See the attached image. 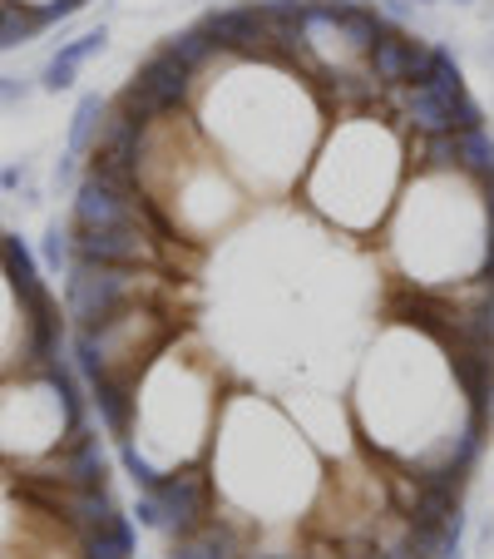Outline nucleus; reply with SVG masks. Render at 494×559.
<instances>
[{
    "mask_svg": "<svg viewBox=\"0 0 494 559\" xmlns=\"http://www.w3.org/2000/svg\"><path fill=\"white\" fill-rule=\"evenodd\" d=\"M455 5H474V0H455Z\"/></svg>",
    "mask_w": 494,
    "mask_h": 559,
    "instance_id": "obj_29",
    "label": "nucleus"
},
{
    "mask_svg": "<svg viewBox=\"0 0 494 559\" xmlns=\"http://www.w3.org/2000/svg\"><path fill=\"white\" fill-rule=\"evenodd\" d=\"M361 5H366V0H361Z\"/></svg>",
    "mask_w": 494,
    "mask_h": 559,
    "instance_id": "obj_31",
    "label": "nucleus"
},
{
    "mask_svg": "<svg viewBox=\"0 0 494 559\" xmlns=\"http://www.w3.org/2000/svg\"><path fill=\"white\" fill-rule=\"evenodd\" d=\"M74 263L164 267V243L148 228H74ZM169 273V267H164Z\"/></svg>",
    "mask_w": 494,
    "mask_h": 559,
    "instance_id": "obj_3",
    "label": "nucleus"
},
{
    "mask_svg": "<svg viewBox=\"0 0 494 559\" xmlns=\"http://www.w3.org/2000/svg\"><path fill=\"white\" fill-rule=\"evenodd\" d=\"M70 228H144V193L129 199L95 174H80L70 193Z\"/></svg>",
    "mask_w": 494,
    "mask_h": 559,
    "instance_id": "obj_5",
    "label": "nucleus"
},
{
    "mask_svg": "<svg viewBox=\"0 0 494 559\" xmlns=\"http://www.w3.org/2000/svg\"><path fill=\"white\" fill-rule=\"evenodd\" d=\"M425 85H431L435 95H445V99H460V95H465V74H460V60H455V50L435 45V60H431V74H425Z\"/></svg>",
    "mask_w": 494,
    "mask_h": 559,
    "instance_id": "obj_17",
    "label": "nucleus"
},
{
    "mask_svg": "<svg viewBox=\"0 0 494 559\" xmlns=\"http://www.w3.org/2000/svg\"><path fill=\"white\" fill-rule=\"evenodd\" d=\"M45 31H50V25L40 21V5H25V0H0V50H25V45L40 40Z\"/></svg>",
    "mask_w": 494,
    "mask_h": 559,
    "instance_id": "obj_14",
    "label": "nucleus"
},
{
    "mask_svg": "<svg viewBox=\"0 0 494 559\" xmlns=\"http://www.w3.org/2000/svg\"><path fill=\"white\" fill-rule=\"evenodd\" d=\"M105 45H109V25H89V31H80L74 40H64L55 55H60L64 64H80V70H85L95 55H105Z\"/></svg>",
    "mask_w": 494,
    "mask_h": 559,
    "instance_id": "obj_18",
    "label": "nucleus"
},
{
    "mask_svg": "<svg viewBox=\"0 0 494 559\" xmlns=\"http://www.w3.org/2000/svg\"><path fill=\"white\" fill-rule=\"evenodd\" d=\"M105 115H109V99L99 95V90H85V95H80V105H74V115H70L64 148H70V154H89V148H95V139H99Z\"/></svg>",
    "mask_w": 494,
    "mask_h": 559,
    "instance_id": "obj_15",
    "label": "nucleus"
},
{
    "mask_svg": "<svg viewBox=\"0 0 494 559\" xmlns=\"http://www.w3.org/2000/svg\"><path fill=\"white\" fill-rule=\"evenodd\" d=\"M85 386H89V406L99 412V421L115 436V445L134 441V421H138V377L134 371H99Z\"/></svg>",
    "mask_w": 494,
    "mask_h": 559,
    "instance_id": "obj_7",
    "label": "nucleus"
},
{
    "mask_svg": "<svg viewBox=\"0 0 494 559\" xmlns=\"http://www.w3.org/2000/svg\"><path fill=\"white\" fill-rule=\"evenodd\" d=\"M455 174L470 179L480 189L484 179H494V134L490 129H460L455 134Z\"/></svg>",
    "mask_w": 494,
    "mask_h": 559,
    "instance_id": "obj_12",
    "label": "nucleus"
},
{
    "mask_svg": "<svg viewBox=\"0 0 494 559\" xmlns=\"http://www.w3.org/2000/svg\"><path fill=\"white\" fill-rule=\"evenodd\" d=\"M164 50H173V55H179V60L189 64L193 74H198V80H203V74H208L218 60H228V55L218 50V40H213V35H208V25H203V21H198V25H189V31H173V35H164Z\"/></svg>",
    "mask_w": 494,
    "mask_h": 559,
    "instance_id": "obj_13",
    "label": "nucleus"
},
{
    "mask_svg": "<svg viewBox=\"0 0 494 559\" xmlns=\"http://www.w3.org/2000/svg\"><path fill=\"white\" fill-rule=\"evenodd\" d=\"M242 555H248V525L232 515H213L198 535L169 539L164 559H242Z\"/></svg>",
    "mask_w": 494,
    "mask_h": 559,
    "instance_id": "obj_9",
    "label": "nucleus"
},
{
    "mask_svg": "<svg viewBox=\"0 0 494 559\" xmlns=\"http://www.w3.org/2000/svg\"><path fill=\"white\" fill-rule=\"evenodd\" d=\"M80 158H85V154H70V148H64V154L55 158V169H50V189L64 193V199H70L74 183H80V174H85V164H80Z\"/></svg>",
    "mask_w": 494,
    "mask_h": 559,
    "instance_id": "obj_21",
    "label": "nucleus"
},
{
    "mask_svg": "<svg viewBox=\"0 0 494 559\" xmlns=\"http://www.w3.org/2000/svg\"><path fill=\"white\" fill-rule=\"evenodd\" d=\"M31 90H40L35 80H21V74H0V105H21Z\"/></svg>",
    "mask_w": 494,
    "mask_h": 559,
    "instance_id": "obj_22",
    "label": "nucleus"
},
{
    "mask_svg": "<svg viewBox=\"0 0 494 559\" xmlns=\"http://www.w3.org/2000/svg\"><path fill=\"white\" fill-rule=\"evenodd\" d=\"M0 277H5V287H11V297H15V312L55 302L40 258L31 253V243H25L21 233H0Z\"/></svg>",
    "mask_w": 494,
    "mask_h": 559,
    "instance_id": "obj_8",
    "label": "nucleus"
},
{
    "mask_svg": "<svg viewBox=\"0 0 494 559\" xmlns=\"http://www.w3.org/2000/svg\"><path fill=\"white\" fill-rule=\"evenodd\" d=\"M129 80H134L144 95H154V105L164 109L169 119L189 115V109H193V95H198V74H193L173 50H164V45H158V50H148L144 60H138V70L129 74Z\"/></svg>",
    "mask_w": 494,
    "mask_h": 559,
    "instance_id": "obj_6",
    "label": "nucleus"
},
{
    "mask_svg": "<svg viewBox=\"0 0 494 559\" xmlns=\"http://www.w3.org/2000/svg\"><path fill=\"white\" fill-rule=\"evenodd\" d=\"M376 11L386 15V21H410V15H415V0H376Z\"/></svg>",
    "mask_w": 494,
    "mask_h": 559,
    "instance_id": "obj_24",
    "label": "nucleus"
},
{
    "mask_svg": "<svg viewBox=\"0 0 494 559\" xmlns=\"http://www.w3.org/2000/svg\"><path fill=\"white\" fill-rule=\"evenodd\" d=\"M242 559H302L297 549H267V555H242Z\"/></svg>",
    "mask_w": 494,
    "mask_h": 559,
    "instance_id": "obj_26",
    "label": "nucleus"
},
{
    "mask_svg": "<svg viewBox=\"0 0 494 559\" xmlns=\"http://www.w3.org/2000/svg\"><path fill=\"white\" fill-rule=\"evenodd\" d=\"M25 183V164H5L0 169V189H21Z\"/></svg>",
    "mask_w": 494,
    "mask_h": 559,
    "instance_id": "obj_25",
    "label": "nucleus"
},
{
    "mask_svg": "<svg viewBox=\"0 0 494 559\" xmlns=\"http://www.w3.org/2000/svg\"><path fill=\"white\" fill-rule=\"evenodd\" d=\"M134 520H138V530H154V535H158V500H154V490H138V496H134Z\"/></svg>",
    "mask_w": 494,
    "mask_h": 559,
    "instance_id": "obj_23",
    "label": "nucleus"
},
{
    "mask_svg": "<svg viewBox=\"0 0 494 559\" xmlns=\"http://www.w3.org/2000/svg\"><path fill=\"white\" fill-rule=\"evenodd\" d=\"M169 283L164 267H99V263H74L60 277V307L70 328H105L124 312L129 302L158 297V287Z\"/></svg>",
    "mask_w": 494,
    "mask_h": 559,
    "instance_id": "obj_1",
    "label": "nucleus"
},
{
    "mask_svg": "<svg viewBox=\"0 0 494 559\" xmlns=\"http://www.w3.org/2000/svg\"><path fill=\"white\" fill-rule=\"evenodd\" d=\"M119 465L129 471V480H134V490H154L158 480H164V471H158L154 461H148L144 451H138L134 441H119Z\"/></svg>",
    "mask_w": 494,
    "mask_h": 559,
    "instance_id": "obj_19",
    "label": "nucleus"
},
{
    "mask_svg": "<svg viewBox=\"0 0 494 559\" xmlns=\"http://www.w3.org/2000/svg\"><path fill=\"white\" fill-rule=\"evenodd\" d=\"M361 559H386V555H381V549H371V555H361Z\"/></svg>",
    "mask_w": 494,
    "mask_h": 559,
    "instance_id": "obj_27",
    "label": "nucleus"
},
{
    "mask_svg": "<svg viewBox=\"0 0 494 559\" xmlns=\"http://www.w3.org/2000/svg\"><path fill=\"white\" fill-rule=\"evenodd\" d=\"M35 85H40L45 95H70V90L80 85V64H64L60 55H50V60L40 64V74H35Z\"/></svg>",
    "mask_w": 494,
    "mask_h": 559,
    "instance_id": "obj_20",
    "label": "nucleus"
},
{
    "mask_svg": "<svg viewBox=\"0 0 494 559\" xmlns=\"http://www.w3.org/2000/svg\"><path fill=\"white\" fill-rule=\"evenodd\" d=\"M40 267L50 277H64L74 267V228H70V218H50L45 223V233H40Z\"/></svg>",
    "mask_w": 494,
    "mask_h": 559,
    "instance_id": "obj_16",
    "label": "nucleus"
},
{
    "mask_svg": "<svg viewBox=\"0 0 494 559\" xmlns=\"http://www.w3.org/2000/svg\"><path fill=\"white\" fill-rule=\"evenodd\" d=\"M158 500V535L164 539H189L218 515V490H213L208 465H173L154 486Z\"/></svg>",
    "mask_w": 494,
    "mask_h": 559,
    "instance_id": "obj_2",
    "label": "nucleus"
},
{
    "mask_svg": "<svg viewBox=\"0 0 494 559\" xmlns=\"http://www.w3.org/2000/svg\"><path fill=\"white\" fill-rule=\"evenodd\" d=\"M25 480L99 490V486H109V455H105V445H99V436H74V441L55 445L50 455L25 465Z\"/></svg>",
    "mask_w": 494,
    "mask_h": 559,
    "instance_id": "obj_4",
    "label": "nucleus"
},
{
    "mask_svg": "<svg viewBox=\"0 0 494 559\" xmlns=\"http://www.w3.org/2000/svg\"><path fill=\"white\" fill-rule=\"evenodd\" d=\"M406 40H410V35L400 31L396 21H386V31H381L376 40H371V50L361 55V70H366L381 90H400V85H406Z\"/></svg>",
    "mask_w": 494,
    "mask_h": 559,
    "instance_id": "obj_10",
    "label": "nucleus"
},
{
    "mask_svg": "<svg viewBox=\"0 0 494 559\" xmlns=\"http://www.w3.org/2000/svg\"><path fill=\"white\" fill-rule=\"evenodd\" d=\"M415 5H441V0H415Z\"/></svg>",
    "mask_w": 494,
    "mask_h": 559,
    "instance_id": "obj_28",
    "label": "nucleus"
},
{
    "mask_svg": "<svg viewBox=\"0 0 494 559\" xmlns=\"http://www.w3.org/2000/svg\"><path fill=\"white\" fill-rule=\"evenodd\" d=\"M490 15H494V5H490Z\"/></svg>",
    "mask_w": 494,
    "mask_h": 559,
    "instance_id": "obj_30",
    "label": "nucleus"
},
{
    "mask_svg": "<svg viewBox=\"0 0 494 559\" xmlns=\"http://www.w3.org/2000/svg\"><path fill=\"white\" fill-rule=\"evenodd\" d=\"M74 545H80V559H134L138 555V535H134V520L129 515L89 530V535H80Z\"/></svg>",
    "mask_w": 494,
    "mask_h": 559,
    "instance_id": "obj_11",
    "label": "nucleus"
}]
</instances>
